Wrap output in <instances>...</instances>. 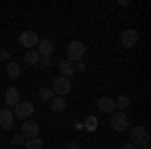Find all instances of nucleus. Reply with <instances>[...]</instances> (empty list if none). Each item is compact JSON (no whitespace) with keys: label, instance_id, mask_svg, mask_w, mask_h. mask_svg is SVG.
<instances>
[{"label":"nucleus","instance_id":"1","mask_svg":"<svg viewBox=\"0 0 151 149\" xmlns=\"http://www.w3.org/2000/svg\"><path fill=\"white\" fill-rule=\"evenodd\" d=\"M149 141H151V135L147 127H135L131 131V143L135 147H149Z\"/></svg>","mask_w":151,"mask_h":149},{"label":"nucleus","instance_id":"2","mask_svg":"<svg viewBox=\"0 0 151 149\" xmlns=\"http://www.w3.org/2000/svg\"><path fill=\"white\" fill-rule=\"evenodd\" d=\"M109 125L111 129H115L119 133H123V131H127L129 129V117L125 111H113L111 113V119H109Z\"/></svg>","mask_w":151,"mask_h":149},{"label":"nucleus","instance_id":"3","mask_svg":"<svg viewBox=\"0 0 151 149\" xmlns=\"http://www.w3.org/2000/svg\"><path fill=\"white\" fill-rule=\"evenodd\" d=\"M12 113H14V119L26 121V119H30L32 113H35V105L30 103V101H18V103L14 105Z\"/></svg>","mask_w":151,"mask_h":149},{"label":"nucleus","instance_id":"4","mask_svg":"<svg viewBox=\"0 0 151 149\" xmlns=\"http://www.w3.org/2000/svg\"><path fill=\"white\" fill-rule=\"evenodd\" d=\"M85 57V45L81 40H70L67 45V60L70 63H79Z\"/></svg>","mask_w":151,"mask_h":149},{"label":"nucleus","instance_id":"5","mask_svg":"<svg viewBox=\"0 0 151 149\" xmlns=\"http://www.w3.org/2000/svg\"><path fill=\"white\" fill-rule=\"evenodd\" d=\"M50 89L55 93V97H65V95L70 93V81L67 79V77H55Z\"/></svg>","mask_w":151,"mask_h":149},{"label":"nucleus","instance_id":"6","mask_svg":"<svg viewBox=\"0 0 151 149\" xmlns=\"http://www.w3.org/2000/svg\"><path fill=\"white\" fill-rule=\"evenodd\" d=\"M38 35H36L35 30H24V32H20V36H18V42L24 46V48H28V50H35L36 45H38Z\"/></svg>","mask_w":151,"mask_h":149},{"label":"nucleus","instance_id":"7","mask_svg":"<svg viewBox=\"0 0 151 149\" xmlns=\"http://www.w3.org/2000/svg\"><path fill=\"white\" fill-rule=\"evenodd\" d=\"M139 42V32L137 30H123L121 32V45L125 48H135V45Z\"/></svg>","mask_w":151,"mask_h":149},{"label":"nucleus","instance_id":"8","mask_svg":"<svg viewBox=\"0 0 151 149\" xmlns=\"http://www.w3.org/2000/svg\"><path fill=\"white\" fill-rule=\"evenodd\" d=\"M20 133L24 135V139L38 137V123H36L35 119H26V121H22V127H20Z\"/></svg>","mask_w":151,"mask_h":149},{"label":"nucleus","instance_id":"9","mask_svg":"<svg viewBox=\"0 0 151 149\" xmlns=\"http://www.w3.org/2000/svg\"><path fill=\"white\" fill-rule=\"evenodd\" d=\"M36 53H38L40 57H52V53H55V42H52L50 38H42V40H38V45H36Z\"/></svg>","mask_w":151,"mask_h":149},{"label":"nucleus","instance_id":"10","mask_svg":"<svg viewBox=\"0 0 151 149\" xmlns=\"http://www.w3.org/2000/svg\"><path fill=\"white\" fill-rule=\"evenodd\" d=\"M18 101H20V91H18L16 87L6 89V93H4V103L8 105V109H10V107H14Z\"/></svg>","mask_w":151,"mask_h":149},{"label":"nucleus","instance_id":"11","mask_svg":"<svg viewBox=\"0 0 151 149\" xmlns=\"http://www.w3.org/2000/svg\"><path fill=\"white\" fill-rule=\"evenodd\" d=\"M97 109H99V111H101V113H113V111H117L115 109V103H113V99H109V97H101V99H99V101H97Z\"/></svg>","mask_w":151,"mask_h":149},{"label":"nucleus","instance_id":"12","mask_svg":"<svg viewBox=\"0 0 151 149\" xmlns=\"http://www.w3.org/2000/svg\"><path fill=\"white\" fill-rule=\"evenodd\" d=\"M14 125V113L10 109H2L0 111V127L2 129H12Z\"/></svg>","mask_w":151,"mask_h":149},{"label":"nucleus","instance_id":"13","mask_svg":"<svg viewBox=\"0 0 151 149\" xmlns=\"http://www.w3.org/2000/svg\"><path fill=\"white\" fill-rule=\"evenodd\" d=\"M58 71H60V77H73L75 75V63H70L67 58H63V60H58Z\"/></svg>","mask_w":151,"mask_h":149},{"label":"nucleus","instance_id":"14","mask_svg":"<svg viewBox=\"0 0 151 149\" xmlns=\"http://www.w3.org/2000/svg\"><path fill=\"white\" fill-rule=\"evenodd\" d=\"M65 109H67L65 97H52V101H50V111H52V113H63Z\"/></svg>","mask_w":151,"mask_h":149},{"label":"nucleus","instance_id":"15","mask_svg":"<svg viewBox=\"0 0 151 149\" xmlns=\"http://www.w3.org/2000/svg\"><path fill=\"white\" fill-rule=\"evenodd\" d=\"M6 75H8L10 79H18V77H20V63H16V60L6 63Z\"/></svg>","mask_w":151,"mask_h":149},{"label":"nucleus","instance_id":"16","mask_svg":"<svg viewBox=\"0 0 151 149\" xmlns=\"http://www.w3.org/2000/svg\"><path fill=\"white\" fill-rule=\"evenodd\" d=\"M113 103H115V109H119V111H125V109H129V105H131V99H129L127 95H119Z\"/></svg>","mask_w":151,"mask_h":149},{"label":"nucleus","instance_id":"17","mask_svg":"<svg viewBox=\"0 0 151 149\" xmlns=\"http://www.w3.org/2000/svg\"><path fill=\"white\" fill-rule=\"evenodd\" d=\"M38 60H40V55L36 53V48L24 53V63H26V65H38Z\"/></svg>","mask_w":151,"mask_h":149},{"label":"nucleus","instance_id":"18","mask_svg":"<svg viewBox=\"0 0 151 149\" xmlns=\"http://www.w3.org/2000/svg\"><path fill=\"white\" fill-rule=\"evenodd\" d=\"M42 145H45V143H42L40 137H30V139L24 141V147L26 149H42Z\"/></svg>","mask_w":151,"mask_h":149},{"label":"nucleus","instance_id":"19","mask_svg":"<svg viewBox=\"0 0 151 149\" xmlns=\"http://www.w3.org/2000/svg\"><path fill=\"white\" fill-rule=\"evenodd\" d=\"M97 125H99V121H97V117H93V115H89V117L83 121V129H85V131H95Z\"/></svg>","mask_w":151,"mask_h":149},{"label":"nucleus","instance_id":"20","mask_svg":"<svg viewBox=\"0 0 151 149\" xmlns=\"http://www.w3.org/2000/svg\"><path fill=\"white\" fill-rule=\"evenodd\" d=\"M38 97H40V101L50 103V101H52V97H55V93H52V89H48V87H42V89L38 91Z\"/></svg>","mask_w":151,"mask_h":149},{"label":"nucleus","instance_id":"21","mask_svg":"<svg viewBox=\"0 0 151 149\" xmlns=\"http://www.w3.org/2000/svg\"><path fill=\"white\" fill-rule=\"evenodd\" d=\"M24 141H26V139H24L22 133H16V135L12 137V145H14V147H20V145H24Z\"/></svg>","mask_w":151,"mask_h":149},{"label":"nucleus","instance_id":"22","mask_svg":"<svg viewBox=\"0 0 151 149\" xmlns=\"http://www.w3.org/2000/svg\"><path fill=\"white\" fill-rule=\"evenodd\" d=\"M45 69H48V67H52L55 65V57H40V60H38Z\"/></svg>","mask_w":151,"mask_h":149},{"label":"nucleus","instance_id":"23","mask_svg":"<svg viewBox=\"0 0 151 149\" xmlns=\"http://www.w3.org/2000/svg\"><path fill=\"white\" fill-rule=\"evenodd\" d=\"M10 53L6 50V48H0V63H10Z\"/></svg>","mask_w":151,"mask_h":149},{"label":"nucleus","instance_id":"24","mask_svg":"<svg viewBox=\"0 0 151 149\" xmlns=\"http://www.w3.org/2000/svg\"><path fill=\"white\" fill-rule=\"evenodd\" d=\"M85 71H87V63L79 60V63L75 65V73H85Z\"/></svg>","mask_w":151,"mask_h":149},{"label":"nucleus","instance_id":"25","mask_svg":"<svg viewBox=\"0 0 151 149\" xmlns=\"http://www.w3.org/2000/svg\"><path fill=\"white\" fill-rule=\"evenodd\" d=\"M121 149H137V147H135V145L129 141V143H123V147H121Z\"/></svg>","mask_w":151,"mask_h":149},{"label":"nucleus","instance_id":"26","mask_svg":"<svg viewBox=\"0 0 151 149\" xmlns=\"http://www.w3.org/2000/svg\"><path fill=\"white\" fill-rule=\"evenodd\" d=\"M67 149H79V145H77V143H73V141H70V143H67Z\"/></svg>","mask_w":151,"mask_h":149},{"label":"nucleus","instance_id":"27","mask_svg":"<svg viewBox=\"0 0 151 149\" xmlns=\"http://www.w3.org/2000/svg\"><path fill=\"white\" fill-rule=\"evenodd\" d=\"M137 149H149V147H137Z\"/></svg>","mask_w":151,"mask_h":149}]
</instances>
